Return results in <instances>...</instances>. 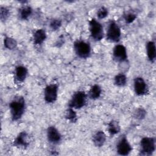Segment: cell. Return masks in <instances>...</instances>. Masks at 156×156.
I'll return each mask as SVG.
<instances>
[{"label": "cell", "instance_id": "1", "mask_svg": "<svg viewBox=\"0 0 156 156\" xmlns=\"http://www.w3.org/2000/svg\"><path fill=\"white\" fill-rule=\"evenodd\" d=\"M11 117L13 121L20 119L24 114L25 110V101L21 96H18L13 99L9 105Z\"/></svg>", "mask_w": 156, "mask_h": 156}, {"label": "cell", "instance_id": "2", "mask_svg": "<svg viewBox=\"0 0 156 156\" xmlns=\"http://www.w3.org/2000/svg\"><path fill=\"white\" fill-rule=\"evenodd\" d=\"M74 48L76 54L80 58H85L89 57L91 52V48L89 43L82 41L77 40L74 42Z\"/></svg>", "mask_w": 156, "mask_h": 156}, {"label": "cell", "instance_id": "3", "mask_svg": "<svg viewBox=\"0 0 156 156\" xmlns=\"http://www.w3.org/2000/svg\"><path fill=\"white\" fill-rule=\"evenodd\" d=\"M89 25L91 37L96 41L101 40L104 35L103 27L101 24L93 18L90 20Z\"/></svg>", "mask_w": 156, "mask_h": 156}, {"label": "cell", "instance_id": "4", "mask_svg": "<svg viewBox=\"0 0 156 156\" xmlns=\"http://www.w3.org/2000/svg\"><path fill=\"white\" fill-rule=\"evenodd\" d=\"M121 35V32L119 26L115 21H110L107 31V39L110 41L118 42L120 40Z\"/></svg>", "mask_w": 156, "mask_h": 156}, {"label": "cell", "instance_id": "5", "mask_svg": "<svg viewBox=\"0 0 156 156\" xmlns=\"http://www.w3.org/2000/svg\"><path fill=\"white\" fill-rule=\"evenodd\" d=\"M140 152L143 155H151L155 149V139L152 137H144L140 141Z\"/></svg>", "mask_w": 156, "mask_h": 156}, {"label": "cell", "instance_id": "6", "mask_svg": "<svg viewBox=\"0 0 156 156\" xmlns=\"http://www.w3.org/2000/svg\"><path fill=\"white\" fill-rule=\"evenodd\" d=\"M86 94L82 91L76 92L69 101V106L73 108H80L86 103Z\"/></svg>", "mask_w": 156, "mask_h": 156}, {"label": "cell", "instance_id": "7", "mask_svg": "<svg viewBox=\"0 0 156 156\" xmlns=\"http://www.w3.org/2000/svg\"><path fill=\"white\" fill-rule=\"evenodd\" d=\"M58 87L55 84L48 85L44 90V99L48 103L54 102L57 98Z\"/></svg>", "mask_w": 156, "mask_h": 156}, {"label": "cell", "instance_id": "8", "mask_svg": "<svg viewBox=\"0 0 156 156\" xmlns=\"http://www.w3.org/2000/svg\"><path fill=\"white\" fill-rule=\"evenodd\" d=\"M113 58L117 62H124L127 58V51L126 48L122 44L116 45L113 51Z\"/></svg>", "mask_w": 156, "mask_h": 156}, {"label": "cell", "instance_id": "9", "mask_svg": "<svg viewBox=\"0 0 156 156\" xmlns=\"http://www.w3.org/2000/svg\"><path fill=\"white\" fill-rule=\"evenodd\" d=\"M117 151L119 154L121 155H127L132 151V147L128 142L127 138L124 136L118 143Z\"/></svg>", "mask_w": 156, "mask_h": 156}, {"label": "cell", "instance_id": "10", "mask_svg": "<svg viewBox=\"0 0 156 156\" xmlns=\"http://www.w3.org/2000/svg\"><path fill=\"white\" fill-rule=\"evenodd\" d=\"M134 90L136 94L143 95L147 93L148 88L142 77H136L134 80Z\"/></svg>", "mask_w": 156, "mask_h": 156}, {"label": "cell", "instance_id": "11", "mask_svg": "<svg viewBox=\"0 0 156 156\" xmlns=\"http://www.w3.org/2000/svg\"><path fill=\"white\" fill-rule=\"evenodd\" d=\"M47 136L49 142L57 144L61 140V135L58 130L54 126L48 127L47 130Z\"/></svg>", "mask_w": 156, "mask_h": 156}, {"label": "cell", "instance_id": "12", "mask_svg": "<svg viewBox=\"0 0 156 156\" xmlns=\"http://www.w3.org/2000/svg\"><path fill=\"white\" fill-rule=\"evenodd\" d=\"M29 144V143L27 140V134L25 132H21L14 140V145L18 147L26 148Z\"/></svg>", "mask_w": 156, "mask_h": 156}, {"label": "cell", "instance_id": "13", "mask_svg": "<svg viewBox=\"0 0 156 156\" xmlns=\"http://www.w3.org/2000/svg\"><path fill=\"white\" fill-rule=\"evenodd\" d=\"M27 70L26 67L23 66H18L15 71V77L19 82H23L27 76Z\"/></svg>", "mask_w": 156, "mask_h": 156}, {"label": "cell", "instance_id": "14", "mask_svg": "<svg viewBox=\"0 0 156 156\" xmlns=\"http://www.w3.org/2000/svg\"><path fill=\"white\" fill-rule=\"evenodd\" d=\"M106 136L104 132L98 131L93 136V142L97 147H101L104 144Z\"/></svg>", "mask_w": 156, "mask_h": 156}, {"label": "cell", "instance_id": "15", "mask_svg": "<svg viewBox=\"0 0 156 156\" xmlns=\"http://www.w3.org/2000/svg\"><path fill=\"white\" fill-rule=\"evenodd\" d=\"M147 55L149 60L151 62H154L156 57L155 44L154 41H149L146 45Z\"/></svg>", "mask_w": 156, "mask_h": 156}, {"label": "cell", "instance_id": "16", "mask_svg": "<svg viewBox=\"0 0 156 156\" xmlns=\"http://www.w3.org/2000/svg\"><path fill=\"white\" fill-rule=\"evenodd\" d=\"M46 38V34L45 31L43 29H38L37 30L33 36L34 42L35 44H41L43 43Z\"/></svg>", "mask_w": 156, "mask_h": 156}, {"label": "cell", "instance_id": "17", "mask_svg": "<svg viewBox=\"0 0 156 156\" xmlns=\"http://www.w3.org/2000/svg\"><path fill=\"white\" fill-rule=\"evenodd\" d=\"M101 94V88L98 85L92 86L89 90L88 96L92 99H96L99 98Z\"/></svg>", "mask_w": 156, "mask_h": 156}, {"label": "cell", "instance_id": "18", "mask_svg": "<svg viewBox=\"0 0 156 156\" xmlns=\"http://www.w3.org/2000/svg\"><path fill=\"white\" fill-rule=\"evenodd\" d=\"M32 9L29 6H24L20 9L19 15L21 19L27 20L32 14Z\"/></svg>", "mask_w": 156, "mask_h": 156}, {"label": "cell", "instance_id": "19", "mask_svg": "<svg viewBox=\"0 0 156 156\" xmlns=\"http://www.w3.org/2000/svg\"><path fill=\"white\" fill-rule=\"evenodd\" d=\"M108 130L111 135H115L120 131V126L116 121H112L108 124Z\"/></svg>", "mask_w": 156, "mask_h": 156}, {"label": "cell", "instance_id": "20", "mask_svg": "<svg viewBox=\"0 0 156 156\" xmlns=\"http://www.w3.org/2000/svg\"><path fill=\"white\" fill-rule=\"evenodd\" d=\"M127 82L126 76L123 74H119L115 77V83L119 87H122L126 85Z\"/></svg>", "mask_w": 156, "mask_h": 156}, {"label": "cell", "instance_id": "21", "mask_svg": "<svg viewBox=\"0 0 156 156\" xmlns=\"http://www.w3.org/2000/svg\"><path fill=\"white\" fill-rule=\"evenodd\" d=\"M17 43L16 40L10 37H5L4 38V46L9 49H13L16 48Z\"/></svg>", "mask_w": 156, "mask_h": 156}, {"label": "cell", "instance_id": "22", "mask_svg": "<svg viewBox=\"0 0 156 156\" xmlns=\"http://www.w3.org/2000/svg\"><path fill=\"white\" fill-rule=\"evenodd\" d=\"M65 117L66 118L74 122H76V119H77V115H76V112L74 111V110L73 109V108H71L69 107L66 112V115H65Z\"/></svg>", "mask_w": 156, "mask_h": 156}, {"label": "cell", "instance_id": "23", "mask_svg": "<svg viewBox=\"0 0 156 156\" xmlns=\"http://www.w3.org/2000/svg\"><path fill=\"white\" fill-rule=\"evenodd\" d=\"M108 15V10L104 7H101L97 12L98 17L99 19H102L105 18Z\"/></svg>", "mask_w": 156, "mask_h": 156}, {"label": "cell", "instance_id": "24", "mask_svg": "<svg viewBox=\"0 0 156 156\" xmlns=\"http://www.w3.org/2000/svg\"><path fill=\"white\" fill-rule=\"evenodd\" d=\"M61 24H62V23L60 20L58 19H54L51 21L50 23V27L53 30H55L60 28Z\"/></svg>", "mask_w": 156, "mask_h": 156}, {"label": "cell", "instance_id": "25", "mask_svg": "<svg viewBox=\"0 0 156 156\" xmlns=\"http://www.w3.org/2000/svg\"><path fill=\"white\" fill-rule=\"evenodd\" d=\"M0 10H1V19L2 21H4L8 18L9 15V11L7 9L4 7H1Z\"/></svg>", "mask_w": 156, "mask_h": 156}, {"label": "cell", "instance_id": "26", "mask_svg": "<svg viewBox=\"0 0 156 156\" xmlns=\"http://www.w3.org/2000/svg\"><path fill=\"white\" fill-rule=\"evenodd\" d=\"M145 115H146V111L141 108H138L136 111L135 112V116L137 119H142L144 118Z\"/></svg>", "mask_w": 156, "mask_h": 156}, {"label": "cell", "instance_id": "27", "mask_svg": "<svg viewBox=\"0 0 156 156\" xmlns=\"http://www.w3.org/2000/svg\"><path fill=\"white\" fill-rule=\"evenodd\" d=\"M135 18H136V15L132 13H129L126 14L124 16V19L126 23H131L135 20Z\"/></svg>", "mask_w": 156, "mask_h": 156}]
</instances>
